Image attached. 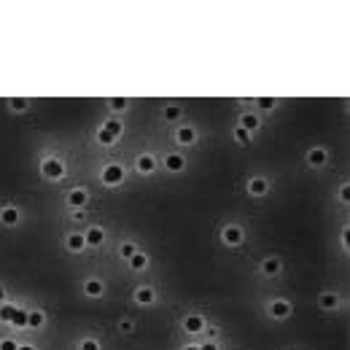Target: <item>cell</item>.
Returning <instances> with one entry per match:
<instances>
[{
  "label": "cell",
  "mask_w": 350,
  "mask_h": 350,
  "mask_svg": "<svg viewBox=\"0 0 350 350\" xmlns=\"http://www.w3.org/2000/svg\"><path fill=\"white\" fill-rule=\"evenodd\" d=\"M43 178H49V181H60V178H65V164L60 162V159H43V167H41Z\"/></svg>",
  "instance_id": "cell-1"
},
{
  "label": "cell",
  "mask_w": 350,
  "mask_h": 350,
  "mask_svg": "<svg viewBox=\"0 0 350 350\" xmlns=\"http://www.w3.org/2000/svg\"><path fill=\"white\" fill-rule=\"evenodd\" d=\"M122 178H124V167H122V164H108V167L102 170V181H105L108 186L122 183Z\"/></svg>",
  "instance_id": "cell-2"
},
{
  "label": "cell",
  "mask_w": 350,
  "mask_h": 350,
  "mask_svg": "<svg viewBox=\"0 0 350 350\" xmlns=\"http://www.w3.org/2000/svg\"><path fill=\"white\" fill-rule=\"evenodd\" d=\"M223 243L226 245H240L243 243V229L240 226H226L223 229Z\"/></svg>",
  "instance_id": "cell-3"
},
{
  "label": "cell",
  "mask_w": 350,
  "mask_h": 350,
  "mask_svg": "<svg viewBox=\"0 0 350 350\" xmlns=\"http://www.w3.org/2000/svg\"><path fill=\"white\" fill-rule=\"evenodd\" d=\"M84 240H87V245H102L105 243V232H102L100 226H92V229H87Z\"/></svg>",
  "instance_id": "cell-4"
},
{
  "label": "cell",
  "mask_w": 350,
  "mask_h": 350,
  "mask_svg": "<svg viewBox=\"0 0 350 350\" xmlns=\"http://www.w3.org/2000/svg\"><path fill=\"white\" fill-rule=\"evenodd\" d=\"M164 167H167L170 173H181V170L186 167V159H183L181 154H170V157L164 159Z\"/></svg>",
  "instance_id": "cell-5"
},
{
  "label": "cell",
  "mask_w": 350,
  "mask_h": 350,
  "mask_svg": "<svg viewBox=\"0 0 350 350\" xmlns=\"http://www.w3.org/2000/svg\"><path fill=\"white\" fill-rule=\"evenodd\" d=\"M183 329H186L189 334H197V331L205 329V320L199 318V315H189V318L183 320Z\"/></svg>",
  "instance_id": "cell-6"
},
{
  "label": "cell",
  "mask_w": 350,
  "mask_h": 350,
  "mask_svg": "<svg viewBox=\"0 0 350 350\" xmlns=\"http://www.w3.org/2000/svg\"><path fill=\"white\" fill-rule=\"evenodd\" d=\"M269 313L275 315V318H288L291 315V305L286 299H275L272 302V310H269Z\"/></svg>",
  "instance_id": "cell-7"
},
{
  "label": "cell",
  "mask_w": 350,
  "mask_h": 350,
  "mask_svg": "<svg viewBox=\"0 0 350 350\" xmlns=\"http://www.w3.org/2000/svg\"><path fill=\"white\" fill-rule=\"evenodd\" d=\"M154 299H157V294H154V288H148V286H143V288L135 291V302H137V305H151Z\"/></svg>",
  "instance_id": "cell-8"
},
{
  "label": "cell",
  "mask_w": 350,
  "mask_h": 350,
  "mask_svg": "<svg viewBox=\"0 0 350 350\" xmlns=\"http://www.w3.org/2000/svg\"><path fill=\"white\" fill-rule=\"evenodd\" d=\"M87 199H89V197H87V191H84V189H73V191L67 194V202H70L76 210L81 208V205H87Z\"/></svg>",
  "instance_id": "cell-9"
},
{
  "label": "cell",
  "mask_w": 350,
  "mask_h": 350,
  "mask_svg": "<svg viewBox=\"0 0 350 350\" xmlns=\"http://www.w3.org/2000/svg\"><path fill=\"white\" fill-rule=\"evenodd\" d=\"M267 178H254V181L248 183V191L254 194V197H261V194H267Z\"/></svg>",
  "instance_id": "cell-10"
},
{
  "label": "cell",
  "mask_w": 350,
  "mask_h": 350,
  "mask_svg": "<svg viewBox=\"0 0 350 350\" xmlns=\"http://www.w3.org/2000/svg\"><path fill=\"white\" fill-rule=\"evenodd\" d=\"M0 221H3L5 226H14V223L19 221V210L16 208H3L0 210Z\"/></svg>",
  "instance_id": "cell-11"
},
{
  "label": "cell",
  "mask_w": 350,
  "mask_h": 350,
  "mask_svg": "<svg viewBox=\"0 0 350 350\" xmlns=\"http://www.w3.org/2000/svg\"><path fill=\"white\" fill-rule=\"evenodd\" d=\"M154 167H157V162H154V157H148V154L137 159V173L148 175V173H154Z\"/></svg>",
  "instance_id": "cell-12"
},
{
  "label": "cell",
  "mask_w": 350,
  "mask_h": 350,
  "mask_svg": "<svg viewBox=\"0 0 350 350\" xmlns=\"http://www.w3.org/2000/svg\"><path fill=\"white\" fill-rule=\"evenodd\" d=\"M240 127H243L245 132L259 129V116H256V113H243V122H240Z\"/></svg>",
  "instance_id": "cell-13"
},
{
  "label": "cell",
  "mask_w": 350,
  "mask_h": 350,
  "mask_svg": "<svg viewBox=\"0 0 350 350\" xmlns=\"http://www.w3.org/2000/svg\"><path fill=\"white\" fill-rule=\"evenodd\" d=\"M102 132H108L111 137L119 140V135H122V122H119V119H108V122L102 124Z\"/></svg>",
  "instance_id": "cell-14"
},
{
  "label": "cell",
  "mask_w": 350,
  "mask_h": 350,
  "mask_svg": "<svg viewBox=\"0 0 350 350\" xmlns=\"http://www.w3.org/2000/svg\"><path fill=\"white\" fill-rule=\"evenodd\" d=\"M307 159H310V164H315V167H318V164H326V159H329V154H326L323 148H313V151L307 154Z\"/></svg>",
  "instance_id": "cell-15"
},
{
  "label": "cell",
  "mask_w": 350,
  "mask_h": 350,
  "mask_svg": "<svg viewBox=\"0 0 350 350\" xmlns=\"http://www.w3.org/2000/svg\"><path fill=\"white\" fill-rule=\"evenodd\" d=\"M178 143H183V146H189V143H194V137H197V135H194V129L191 127H181V129H178Z\"/></svg>",
  "instance_id": "cell-16"
},
{
  "label": "cell",
  "mask_w": 350,
  "mask_h": 350,
  "mask_svg": "<svg viewBox=\"0 0 350 350\" xmlns=\"http://www.w3.org/2000/svg\"><path fill=\"white\" fill-rule=\"evenodd\" d=\"M43 313H41V310H32V313H30V318H27V329H41V326H43Z\"/></svg>",
  "instance_id": "cell-17"
},
{
  "label": "cell",
  "mask_w": 350,
  "mask_h": 350,
  "mask_svg": "<svg viewBox=\"0 0 350 350\" xmlns=\"http://www.w3.org/2000/svg\"><path fill=\"white\" fill-rule=\"evenodd\" d=\"M8 105H11V111L22 113V111H27V108H30V100H25V97H11Z\"/></svg>",
  "instance_id": "cell-18"
},
{
  "label": "cell",
  "mask_w": 350,
  "mask_h": 350,
  "mask_svg": "<svg viewBox=\"0 0 350 350\" xmlns=\"http://www.w3.org/2000/svg\"><path fill=\"white\" fill-rule=\"evenodd\" d=\"M146 264H148V259H146V254H140V251H137L135 256H132L129 259V267L135 269V272H140V269H146Z\"/></svg>",
  "instance_id": "cell-19"
},
{
  "label": "cell",
  "mask_w": 350,
  "mask_h": 350,
  "mask_svg": "<svg viewBox=\"0 0 350 350\" xmlns=\"http://www.w3.org/2000/svg\"><path fill=\"white\" fill-rule=\"evenodd\" d=\"M84 245H87V240H84V234H70V237H67V248L70 251H81Z\"/></svg>",
  "instance_id": "cell-20"
},
{
  "label": "cell",
  "mask_w": 350,
  "mask_h": 350,
  "mask_svg": "<svg viewBox=\"0 0 350 350\" xmlns=\"http://www.w3.org/2000/svg\"><path fill=\"white\" fill-rule=\"evenodd\" d=\"M27 318H30V313H27V310H22V307H16V315H14V320H11V323L19 326V329H27Z\"/></svg>",
  "instance_id": "cell-21"
},
{
  "label": "cell",
  "mask_w": 350,
  "mask_h": 350,
  "mask_svg": "<svg viewBox=\"0 0 350 350\" xmlns=\"http://www.w3.org/2000/svg\"><path fill=\"white\" fill-rule=\"evenodd\" d=\"M14 315H16V307L14 305H0V320H3V323H11V320H14Z\"/></svg>",
  "instance_id": "cell-22"
},
{
  "label": "cell",
  "mask_w": 350,
  "mask_h": 350,
  "mask_svg": "<svg viewBox=\"0 0 350 350\" xmlns=\"http://www.w3.org/2000/svg\"><path fill=\"white\" fill-rule=\"evenodd\" d=\"M84 291H87V296H100L102 294V283H100V280H87Z\"/></svg>",
  "instance_id": "cell-23"
},
{
  "label": "cell",
  "mask_w": 350,
  "mask_h": 350,
  "mask_svg": "<svg viewBox=\"0 0 350 350\" xmlns=\"http://www.w3.org/2000/svg\"><path fill=\"white\" fill-rule=\"evenodd\" d=\"M261 269H264V272H267V275H275V272H280V259H267V261L261 264Z\"/></svg>",
  "instance_id": "cell-24"
},
{
  "label": "cell",
  "mask_w": 350,
  "mask_h": 350,
  "mask_svg": "<svg viewBox=\"0 0 350 350\" xmlns=\"http://www.w3.org/2000/svg\"><path fill=\"white\" fill-rule=\"evenodd\" d=\"M337 305H340L337 294H323V296H320V307H329V310H334Z\"/></svg>",
  "instance_id": "cell-25"
},
{
  "label": "cell",
  "mask_w": 350,
  "mask_h": 350,
  "mask_svg": "<svg viewBox=\"0 0 350 350\" xmlns=\"http://www.w3.org/2000/svg\"><path fill=\"white\" fill-rule=\"evenodd\" d=\"M108 105H111L113 111H124V108H127L129 102L124 100V97H111V100H108Z\"/></svg>",
  "instance_id": "cell-26"
},
{
  "label": "cell",
  "mask_w": 350,
  "mask_h": 350,
  "mask_svg": "<svg viewBox=\"0 0 350 350\" xmlns=\"http://www.w3.org/2000/svg\"><path fill=\"white\" fill-rule=\"evenodd\" d=\"M234 137H237V143H243V146H248V143H251V132H245L243 127L234 129Z\"/></svg>",
  "instance_id": "cell-27"
},
{
  "label": "cell",
  "mask_w": 350,
  "mask_h": 350,
  "mask_svg": "<svg viewBox=\"0 0 350 350\" xmlns=\"http://www.w3.org/2000/svg\"><path fill=\"white\" fill-rule=\"evenodd\" d=\"M135 254H137V248H135V245H132V243H124V245H122V256H124V259H127V261H129V259H132V256H135Z\"/></svg>",
  "instance_id": "cell-28"
},
{
  "label": "cell",
  "mask_w": 350,
  "mask_h": 350,
  "mask_svg": "<svg viewBox=\"0 0 350 350\" xmlns=\"http://www.w3.org/2000/svg\"><path fill=\"white\" fill-rule=\"evenodd\" d=\"M178 116H181V108L178 105H170L167 111H164V119H167V122H175Z\"/></svg>",
  "instance_id": "cell-29"
},
{
  "label": "cell",
  "mask_w": 350,
  "mask_h": 350,
  "mask_svg": "<svg viewBox=\"0 0 350 350\" xmlns=\"http://www.w3.org/2000/svg\"><path fill=\"white\" fill-rule=\"evenodd\" d=\"M97 140H100L102 146H113V143H116V137H111V135H108V132H102V129H100V135H97Z\"/></svg>",
  "instance_id": "cell-30"
},
{
  "label": "cell",
  "mask_w": 350,
  "mask_h": 350,
  "mask_svg": "<svg viewBox=\"0 0 350 350\" xmlns=\"http://www.w3.org/2000/svg\"><path fill=\"white\" fill-rule=\"evenodd\" d=\"M259 108H261V111H272V108H275V100H272V97H261V100H259Z\"/></svg>",
  "instance_id": "cell-31"
},
{
  "label": "cell",
  "mask_w": 350,
  "mask_h": 350,
  "mask_svg": "<svg viewBox=\"0 0 350 350\" xmlns=\"http://www.w3.org/2000/svg\"><path fill=\"white\" fill-rule=\"evenodd\" d=\"M0 350H19V345L14 340H0Z\"/></svg>",
  "instance_id": "cell-32"
},
{
  "label": "cell",
  "mask_w": 350,
  "mask_h": 350,
  "mask_svg": "<svg viewBox=\"0 0 350 350\" xmlns=\"http://www.w3.org/2000/svg\"><path fill=\"white\" fill-rule=\"evenodd\" d=\"M81 350H100V345H97L95 340H84L81 342Z\"/></svg>",
  "instance_id": "cell-33"
},
{
  "label": "cell",
  "mask_w": 350,
  "mask_h": 350,
  "mask_svg": "<svg viewBox=\"0 0 350 350\" xmlns=\"http://www.w3.org/2000/svg\"><path fill=\"white\" fill-rule=\"evenodd\" d=\"M340 197H342V199H345V202H348V199H350V186H348V183H345V186H342V189H340Z\"/></svg>",
  "instance_id": "cell-34"
},
{
  "label": "cell",
  "mask_w": 350,
  "mask_h": 350,
  "mask_svg": "<svg viewBox=\"0 0 350 350\" xmlns=\"http://www.w3.org/2000/svg\"><path fill=\"white\" fill-rule=\"evenodd\" d=\"M119 329H122V331H124V334H129V331H132V329H135V326H132V323H129V320H122V326H119Z\"/></svg>",
  "instance_id": "cell-35"
},
{
  "label": "cell",
  "mask_w": 350,
  "mask_h": 350,
  "mask_svg": "<svg viewBox=\"0 0 350 350\" xmlns=\"http://www.w3.org/2000/svg\"><path fill=\"white\" fill-rule=\"evenodd\" d=\"M199 350H219V345H216V342H213V340H210V342H205V345H202V348H199Z\"/></svg>",
  "instance_id": "cell-36"
},
{
  "label": "cell",
  "mask_w": 350,
  "mask_h": 350,
  "mask_svg": "<svg viewBox=\"0 0 350 350\" xmlns=\"http://www.w3.org/2000/svg\"><path fill=\"white\" fill-rule=\"evenodd\" d=\"M73 219H76V221H84V210H81V208H78V210H76V213H73Z\"/></svg>",
  "instance_id": "cell-37"
},
{
  "label": "cell",
  "mask_w": 350,
  "mask_h": 350,
  "mask_svg": "<svg viewBox=\"0 0 350 350\" xmlns=\"http://www.w3.org/2000/svg\"><path fill=\"white\" fill-rule=\"evenodd\" d=\"M3 299H5V288L0 286V305H3Z\"/></svg>",
  "instance_id": "cell-38"
},
{
  "label": "cell",
  "mask_w": 350,
  "mask_h": 350,
  "mask_svg": "<svg viewBox=\"0 0 350 350\" xmlns=\"http://www.w3.org/2000/svg\"><path fill=\"white\" fill-rule=\"evenodd\" d=\"M19 350H35V348H32V345H22Z\"/></svg>",
  "instance_id": "cell-39"
},
{
  "label": "cell",
  "mask_w": 350,
  "mask_h": 350,
  "mask_svg": "<svg viewBox=\"0 0 350 350\" xmlns=\"http://www.w3.org/2000/svg\"><path fill=\"white\" fill-rule=\"evenodd\" d=\"M183 350H199V348H191V345H189V348H183Z\"/></svg>",
  "instance_id": "cell-40"
}]
</instances>
